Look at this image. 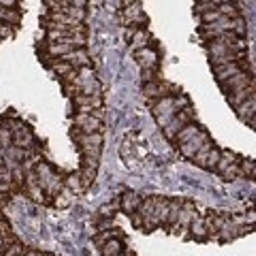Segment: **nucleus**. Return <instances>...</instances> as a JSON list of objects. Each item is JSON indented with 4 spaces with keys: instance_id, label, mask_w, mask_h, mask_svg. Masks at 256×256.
I'll return each mask as SVG.
<instances>
[{
    "instance_id": "1",
    "label": "nucleus",
    "mask_w": 256,
    "mask_h": 256,
    "mask_svg": "<svg viewBox=\"0 0 256 256\" xmlns=\"http://www.w3.org/2000/svg\"><path fill=\"white\" fill-rule=\"evenodd\" d=\"M192 120H194V109H192L190 105L188 107H184L182 111H178V116H175L169 124H166L162 130H164V137L169 139V141H175V137H178V132L182 130L184 126H188Z\"/></svg>"
},
{
    "instance_id": "2",
    "label": "nucleus",
    "mask_w": 256,
    "mask_h": 256,
    "mask_svg": "<svg viewBox=\"0 0 256 256\" xmlns=\"http://www.w3.org/2000/svg\"><path fill=\"white\" fill-rule=\"evenodd\" d=\"M73 122L77 126V132L82 134H92V132H102V122L98 118H94L90 114H77L73 118Z\"/></svg>"
},
{
    "instance_id": "3",
    "label": "nucleus",
    "mask_w": 256,
    "mask_h": 256,
    "mask_svg": "<svg viewBox=\"0 0 256 256\" xmlns=\"http://www.w3.org/2000/svg\"><path fill=\"white\" fill-rule=\"evenodd\" d=\"M207 141H212V139H210V134H207L205 130H201L194 139H190V141H186V143H182V146H178V148H180V152H182V156H184V158H190V160H192V158L196 156V152L201 150Z\"/></svg>"
},
{
    "instance_id": "4",
    "label": "nucleus",
    "mask_w": 256,
    "mask_h": 256,
    "mask_svg": "<svg viewBox=\"0 0 256 256\" xmlns=\"http://www.w3.org/2000/svg\"><path fill=\"white\" fill-rule=\"evenodd\" d=\"M220 86H222L224 94L228 96V94H233V92H237V90H242V88L252 86V77L242 70V73H237L235 77H230V79H226V82H222Z\"/></svg>"
},
{
    "instance_id": "5",
    "label": "nucleus",
    "mask_w": 256,
    "mask_h": 256,
    "mask_svg": "<svg viewBox=\"0 0 256 256\" xmlns=\"http://www.w3.org/2000/svg\"><path fill=\"white\" fill-rule=\"evenodd\" d=\"M134 58H137L139 66L143 70H152V68H158V54L152 50V47H143V50L134 52Z\"/></svg>"
},
{
    "instance_id": "6",
    "label": "nucleus",
    "mask_w": 256,
    "mask_h": 256,
    "mask_svg": "<svg viewBox=\"0 0 256 256\" xmlns=\"http://www.w3.org/2000/svg\"><path fill=\"white\" fill-rule=\"evenodd\" d=\"M254 116H256V94H252L246 102H242V105L237 107V118L242 120V122L250 124V120H252Z\"/></svg>"
},
{
    "instance_id": "7",
    "label": "nucleus",
    "mask_w": 256,
    "mask_h": 256,
    "mask_svg": "<svg viewBox=\"0 0 256 256\" xmlns=\"http://www.w3.org/2000/svg\"><path fill=\"white\" fill-rule=\"evenodd\" d=\"M60 60H64V62H68V64H73L75 68H84V66H90V58H88V54H86V50H73L70 54H66V56H62Z\"/></svg>"
},
{
    "instance_id": "8",
    "label": "nucleus",
    "mask_w": 256,
    "mask_h": 256,
    "mask_svg": "<svg viewBox=\"0 0 256 256\" xmlns=\"http://www.w3.org/2000/svg\"><path fill=\"white\" fill-rule=\"evenodd\" d=\"M73 50H77L75 45H70L68 41H54V43H50L47 45V54H50V58H62V56H66V54H70Z\"/></svg>"
},
{
    "instance_id": "9",
    "label": "nucleus",
    "mask_w": 256,
    "mask_h": 256,
    "mask_svg": "<svg viewBox=\"0 0 256 256\" xmlns=\"http://www.w3.org/2000/svg\"><path fill=\"white\" fill-rule=\"evenodd\" d=\"M124 20L128 24H148V18L143 15L139 2H130L126 6V9H124Z\"/></svg>"
},
{
    "instance_id": "10",
    "label": "nucleus",
    "mask_w": 256,
    "mask_h": 256,
    "mask_svg": "<svg viewBox=\"0 0 256 256\" xmlns=\"http://www.w3.org/2000/svg\"><path fill=\"white\" fill-rule=\"evenodd\" d=\"M216 70V79H218V84L222 82H226V79L230 77H235L237 73H242V64L235 62V64H224V66H218V68H214Z\"/></svg>"
},
{
    "instance_id": "11",
    "label": "nucleus",
    "mask_w": 256,
    "mask_h": 256,
    "mask_svg": "<svg viewBox=\"0 0 256 256\" xmlns=\"http://www.w3.org/2000/svg\"><path fill=\"white\" fill-rule=\"evenodd\" d=\"M73 102L77 105V109H82V107L100 109V107H102V96H86V94H77V96H73Z\"/></svg>"
},
{
    "instance_id": "12",
    "label": "nucleus",
    "mask_w": 256,
    "mask_h": 256,
    "mask_svg": "<svg viewBox=\"0 0 256 256\" xmlns=\"http://www.w3.org/2000/svg\"><path fill=\"white\" fill-rule=\"evenodd\" d=\"M252 94H256V88L254 86H248V88H242V90H237V92H233V94H228V102L233 105L235 109L242 105V102H246L248 98H250Z\"/></svg>"
},
{
    "instance_id": "13",
    "label": "nucleus",
    "mask_w": 256,
    "mask_h": 256,
    "mask_svg": "<svg viewBox=\"0 0 256 256\" xmlns=\"http://www.w3.org/2000/svg\"><path fill=\"white\" fill-rule=\"evenodd\" d=\"M198 132H201V128H198L194 122H190L188 126H184L182 130L178 132V137H175V143H178V146H182V143H186V141H190V139H194Z\"/></svg>"
},
{
    "instance_id": "14",
    "label": "nucleus",
    "mask_w": 256,
    "mask_h": 256,
    "mask_svg": "<svg viewBox=\"0 0 256 256\" xmlns=\"http://www.w3.org/2000/svg\"><path fill=\"white\" fill-rule=\"evenodd\" d=\"M220 158H222V150L214 146L210 152H207V156H205V162H203V169H207V171H216V166H218Z\"/></svg>"
},
{
    "instance_id": "15",
    "label": "nucleus",
    "mask_w": 256,
    "mask_h": 256,
    "mask_svg": "<svg viewBox=\"0 0 256 256\" xmlns=\"http://www.w3.org/2000/svg\"><path fill=\"white\" fill-rule=\"evenodd\" d=\"M141 201H143L141 196H137V194H134V192H128V194L122 198V210H124L126 214H134V212L139 210Z\"/></svg>"
},
{
    "instance_id": "16",
    "label": "nucleus",
    "mask_w": 256,
    "mask_h": 256,
    "mask_svg": "<svg viewBox=\"0 0 256 256\" xmlns=\"http://www.w3.org/2000/svg\"><path fill=\"white\" fill-rule=\"evenodd\" d=\"M148 41H150V34L143 28H137L134 30V34H132V38H130V47L134 52H139V50H143V47H148Z\"/></svg>"
},
{
    "instance_id": "17",
    "label": "nucleus",
    "mask_w": 256,
    "mask_h": 256,
    "mask_svg": "<svg viewBox=\"0 0 256 256\" xmlns=\"http://www.w3.org/2000/svg\"><path fill=\"white\" fill-rule=\"evenodd\" d=\"M218 11L224 15V18H230V20L239 18V11H237V6H235L233 2H228V4H220V6H218Z\"/></svg>"
},
{
    "instance_id": "18",
    "label": "nucleus",
    "mask_w": 256,
    "mask_h": 256,
    "mask_svg": "<svg viewBox=\"0 0 256 256\" xmlns=\"http://www.w3.org/2000/svg\"><path fill=\"white\" fill-rule=\"evenodd\" d=\"M222 18H224V15H222L218 9H216V11H207V13H203V15H201V22L207 26V24H214V22H218V20H222Z\"/></svg>"
},
{
    "instance_id": "19",
    "label": "nucleus",
    "mask_w": 256,
    "mask_h": 256,
    "mask_svg": "<svg viewBox=\"0 0 256 256\" xmlns=\"http://www.w3.org/2000/svg\"><path fill=\"white\" fill-rule=\"evenodd\" d=\"M254 160H242V162H239V169H242V175H248V178H250L252 175V169H254Z\"/></svg>"
},
{
    "instance_id": "20",
    "label": "nucleus",
    "mask_w": 256,
    "mask_h": 256,
    "mask_svg": "<svg viewBox=\"0 0 256 256\" xmlns=\"http://www.w3.org/2000/svg\"><path fill=\"white\" fill-rule=\"evenodd\" d=\"M66 6H79V9H86V0H62Z\"/></svg>"
},
{
    "instance_id": "21",
    "label": "nucleus",
    "mask_w": 256,
    "mask_h": 256,
    "mask_svg": "<svg viewBox=\"0 0 256 256\" xmlns=\"http://www.w3.org/2000/svg\"><path fill=\"white\" fill-rule=\"evenodd\" d=\"M15 4H18V0H0V6H4V9H15Z\"/></svg>"
},
{
    "instance_id": "22",
    "label": "nucleus",
    "mask_w": 256,
    "mask_h": 256,
    "mask_svg": "<svg viewBox=\"0 0 256 256\" xmlns=\"http://www.w3.org/2000/svg\"><path fill=\"white\" fill-rule=\"evenodd\" d=\"M216 6H220V4H228V2H233V0H214Z\"/></svg>"
},
{
    "instance_id": "23",
    "label": "nucleus",
    "mask_w": 256,
    "mask_h": 256,
    "mask_svg": "<svg viewBox=\"0 0 256 256\" xmlns=\"http://www.w3.org/2000/svg\"><path fill=\"white\" fill-rule=\"evenodd\" d=\"M250 178H254V180H256V164H254V169H252V175H250Z\"/></svg>"
},
{
    "instance_id": "24",
    "label": "nucleus",
    "mask_w": 256,
    "mask_h": 256,
    "mask_svg": "<svg viewBox=\"0 0 256 256\" xmlns=\"http://www.w3.org/2000/svg\"><path fill=\"white\" fill-rule=\"evenodd\" d=\"M128 2H141V0H128Z\"/></svg>"
}]
</instances>
